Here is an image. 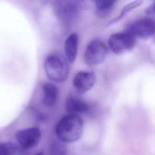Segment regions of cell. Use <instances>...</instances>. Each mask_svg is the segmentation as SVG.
Instances as JSON below:
<instances>
[{"instance_id":"cell-6","label":"cell","mask_w":155,"mask_h":155,"mask_svg":"<svg viewBox=\"0 0 155 155\" xmlns=\"http://www.w3.org/2000/svg\"><path fill=\"white\" fill-rule=\"evenodd\" d=\"M155 25L153 19L145 17L134 21L126 32L132 35L135 39H148L154 35Z\"/></svg>"},{"instance_id":"cell-1","label":"cell","mask_w":155,"mask_h":155,"mask_svg":"<svg viewBox=\"0 0 155 155\" xmlns=\"http://www.w3.org/2000/svg\"><path fill=\"white\" fill-rule=\"evenodd\" d=\"M84 132V121L79 115L67 114L63 117L55 127V134L60 142L71 143L77 142Z\"/></svg>"},{"instance_id":"cell-8","label":"cell","mask_w":155,"mask_h":155,"mask_svg":"<svg viewBox=\"0 0 155 155\" xmlns=\"http://www.w3.org/2000/svg\"><path fill=\"white\" fill-rule=\"evenodd\" d=\"M96 82L95 74L90 71H80L78 72L74 79L73 84L78 93L84 94L93 89Z\"/></svg>"},{"instance_id":"cell-15","label":"cell","mask_w":155,"mask_h":155,"mask_svg":"<svg viewBox=\"0 0 155 155\" xmlns=\"http://www.w3.org/2000/svg\"><path fill=\"white\" fill-rule=\"evenodd\" d=\"M141 4H142V2H140V1H135V2L130 3L129 5H125V6L124 7V9H123L122 13H121V15H120V16H118L117 18H115V20H114V21H116V20H118V19L122 18L124 15H126L128 12H130L131 10H133V9H134L135 7H137V6H138L139 5H141Z\"/></svg>"},{"instance_id":"cell-5","label":"cell","mask_w":155,"mask_h":155,"mask_svg":"<svg viewBox=\"0 0 155 155\" xmlns=\"http://www.w3.org/2000/svg\"><path fill=\"white\" fill-rule=\"evenodd\" d=\"M136 44V39L128 32L115 33L108 40L110 49L115 54H121L132 50Z\"/></svg>"},{"instance_id":"cell-2","label":"cell","mask_w":155,"mask_h":155,"mask_svg":"<svg viewBox=\"0 0 155 155\" xmlns=\"http://www.w3.org/2000/svg\"><path fill=\"white\" fill-rule=\"evenodd\" d=\"M44 68L47 77L55 83L64 82L69 74V65L62 55L58 54H48L44 62Z\"/></svg>"},{"instance_id":"cell-3","label":"cell","mask_w":155,"mask_h":155,"mask_svg":"<svg viewBox=\"0 0 155 155\" xmlns=\"http://www.w3.org/2000/svg\"><path fill=\"white\" fill-rule=\"evenodd\" d=\"M53 5L57 18L65 25H70L77 19L82 7V3L78 1H55Z\"/></svg>"},{"instance_id":"cell-13","label":"cell","mask_w":155,"mask_h":155,"mask_svg":"<svg viewBox=\"0 0 155 155\" xmlns=\"http://www.w3.org/2000/svg\"><path fill=\"white\" fill-rule=\"evenodd\" d=\"M50 155H67V148L64 143L54 141L50 146Z\"/></svg>"},{"instance_id":"cell-7","label":"cell","mask_w":155,"mask_h":155,"mask_svg":"<svg viewBox=\"0 0 155 155\" xmlns=\"http://www.w3.org/2000/svg\"><path fill=\"white\" fill-rule=\"evenodd\" d=\"M18 144L24 149L35 147L41 140V131L38 127H30L18 131L15 134Z\"/></svg>"},{"instance_id":"cell-4","label":"cell","mask_w":155,"mask_h":155,"mask_svg":"<svg viewBox=\"0 0 155 155\" xmlns=\"http://www.w3.org/2000/svg\"><path fill=\"white\" fill-rule=\"evenodd\" d=\"M108 54V47L102 40L91 41L84 52V62L88 65H98L104 62Z\"/></svg>"},{"instance_id":"cell-14","label":"cell","mask_w":155,"mask_h":155,"mask_svg":"<svg viewBox=\"0 0 155 155\" xmlns=\"http://www.w3.org/2000/svg\"><path fill=\"white\" fill-rule=\"evenodd\" d=\"M17 148L12 143H0V155H15Z\"/></svg>"},{"instance_id":"cell-9","label":"cell","mask_w":155,"mask_h":155,"mask_svg":"<svg viewBox=\"0 0 155 155\" xmlns=\"http://www.w3.org/2000/svg\"><path fill=\"white\" fill-rule=\"evenodd\" d=\"M78 43H79V37L76 33H72L68 35V37L65 39L64 42V54H65V59L67 62L73 64L77 55L78 51Z\"/></svg>"},{"instance_id":"cell-16","label":"cell","mask_w":155,"mask_h":155,"mask_svg":"<svg viewBox=\"0 0 155 155\" xmlns=\"http://www.w3.org/2000/svg\"><path fill=\"white\" fill-rule=\"evenodd\" d=\"M146 12H147L148 14L153 15V5H152L149 7V10H146Z\"/></svg>"},{"instance_id":"cell-11","label":"cell","mask_w":155,"mask_h":155,"mask_svg":"<svg viewBox=\"0 0 155 155\" xmlns=\"http://www.w3.org/2000/svg\"><path fill=\"white\" fill-rule=\"evenodd\" d=\"M58 94L59 90L55 84L46 83L43 85V102L47 107H53L55 105Z\"/></svg>"},{"instance_id":"cell-10","label":"cell","mask_w":155,"mask_h":155,"mask_svg":"<svg viewBox=\"0 0 155 155\" xmlns=\"http://www.w3.org/2000/svg\"><path fill=\"white\" fill-rule=\"evenodd\" d=\"M65 109L69 114L79 115L87 113L90 107L85 101L78 97H70L65 103Z\"/></svg>"},{"instance_id":"cell-17","label":"cell","mask_w":155,"mask_h":155,"mask_svg":"<svg viewBox=\"0 0 155 155\" xmlns=\"http://www.w3.org/2000/svg\"><path fill=\"white\" fill-rule=\"evenodd\" d=\"M35 155H44V153L43 152H40V153H36Z\"/></svg>"},{"instance_id":"cell-12","label":"cell","mask_w":155,"mask_h":155,"mask_svg":"<svg viewBox=\"0 0 155 155\" xmlns=\"http://www.w3.org/2000/svg\"><path fill=\"white\" fill-rule=\"evenodd\" d=\"M96 7V14L100 17H104L114 8L115 2L114 1H96L94 2Z\"/></svg>"}]
</instances>
